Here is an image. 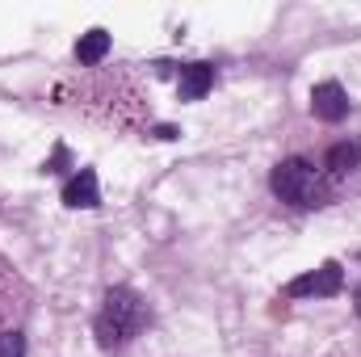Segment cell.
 Listing matches in <instances>:
<instances>
[{
  "label": "cell",
  "mask_w": 361,
  "mask_h": 357,
  "mask_svg": "<svg viewBox=\"0 0 361 357\" xmlns=\"http://www.w3.org/2000/svg\"><path fill=\"white\" fill-rule=\"evenodd\" d=\"M324 169H328L332 177H349L353 169H361V143L357 139H341V143H332L328 156H324Z\"/></svg>",
  "instance_id": "7"
},
{
  "label": "cell",
  "mask_w": 361,
  "mask_h": 357,
  "mask_svg": "<svg viewBox=\"0 0 361 357\" xmlns=\"http://www.w3.org/2000/svg\"><path fill=\"white\" fill-rule=\"evenodd\" d=\"M311 114H315L319 122H328V126L345 122V118H349V92H345V85H336V80L315 85V89H311Z\"/></svg>",
  "instance_id": "4"
},
{
  "label": "cell",
  "mask_w": 361,
  "mask_h": 357,
  "mask_svg": "<svg viewBox=\"0 0 361 357\" xmlns=\"http://www.w3.org/2000/svg\"><path fill=\"white\" fill-rule=\"evenodd\" d=\"M269 189L277 202L294 206V210H315L328 202V185H324V173L302 160V156H290V160H277L269 169Z\"/></svg>",
  "instance_id": "2"
},
{
  "label": "cell",
  "mask_w": 361,
  "mask_h": 357,
  "mask_svg": "<svg viewBox=\"0 0 361 357\" xmlns=\"http://www.w3.org/2000/svg\"><path fill=\"white\" fill-rule=\"evenodd\" d=\"M105 55H109V30L92 25L89 34H80V42H76V63L80 68H97Z\"/></svg>",
  "instance_id": "8"
},
{
  "label": "cell",
  "mask_w": 361,
  "mask_h": 357,
  "mask_svg": "<svg viewBox=\"0 0 361 357\" xmlns=\"http://www.w3.org/2000/svg\"><path fill=\"white\" fill-rule=\"evenodd\" d=\"M63 206L72 210H97L101 206V185H97V173L92 169H76L68 185H63Z\"/></svg>",
  "instance_id": "5"
},
{
  "label": "cell",
  "mask_w": 361,
  "mask_h": 357,
  "mask_svg": "<svg viewBox=\"0 0 361 357\" xmlns=\"http://www.w3.org/2000/svg\"><path fill=\"white\" fill-rule=\"evenodd\" d=\"M353 311H357V315H361V282H357V286H353Z\"/></svg>",
  "instance_id": "10"
},
{
  "label": "cell",
  "mask_w": 361,
  "mask_h": 357,
  "mask_svg": "<svg viewBox=\"0 0 361 357\" xmlns=\"http://www.w3.org/2000/svg\"><path fill=\"white\" fill-rule=\"evenodd\" d=\"M147 320H152L147 303L135 286H109L105 298H101V311L92 320V337L105 353H118L147 328Z\"/></svg>",
  "instance_id": "1"
},
{
  "label": "cell",
  "mask_w": 361,
  "mask_h": 357,
  "mask_svg": "<svg viewBox=\"0 0 361 357\" xmlns=\"http://www.w3.org/2000/svg\"><path fill=\"white\" fill-rule=\"evenodd\" d=\"M345 290V269L341 261H324L319 269H307L298 273L294 282H286V298H336Z\"/></svg>",
  "instance_id": "3"
},
{
  "label": "cell",
  "mask_w": 361,
  "mask_h": 357,
  "mask_svg": "<svg viewBox=\"0 0 361 357\" xmlns=\"http://www.w3.org/2000/svg\"><path fill=\"white\" fill-rule=\"evenodd\" d=\"M0 357H25V337L13 328V332H0Z\"/></svg>",
  "instance_id": "9"
},
{
  "label": "cell",
  "mask_w": 361,
  "mask_h": 357,
  "mask_svg": "<svg viewBox=\"0 0 361 357\" xmlns=\"http://www.w3.org/2000/svg\"><path fill=\"white\" fill-rule=\"evenodd\" d=\"M177 89H180V101H202L214 89V63H185Z\"/></svg>",
  "instance_id": "6"
}]
</instances>
